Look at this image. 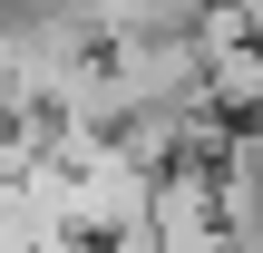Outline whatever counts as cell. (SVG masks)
I'll use <instances>...</instances> for the list:
<instances>
[{"mask_svg":"<svg viewBox=\"0 0 263 253\" xmlns=\"http://www.w3.org/2000/svg\"><path fill=\"white\" fill-rule=\"evenodd\" d=\"M59 146V185H68V234L78 244H127L137 224H146V205H156V156L137 146V137H49Z\"/></svg>","mask_w":263,"mask_h":253,"instance_id":"6da1fadb","label":"cell"}]
</instances>
